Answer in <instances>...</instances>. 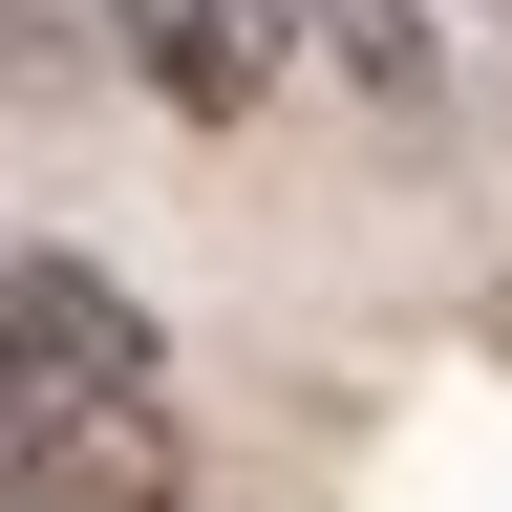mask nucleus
<instances>
[{"mask_svg":"<svg viewBox=\"0 0 512 512\" xmlns=\"http://www.w3.org/2000/svg\"><path fill=\"white\" fill-rule=\"evenodd\" d=\"M86 22L128 43V86H171L192 128L278 107V64H299V0H86Z\"/></svg>","mask_w":512,"mask_h":512,"instance_id":"7ed1b4c3","label":"nucleus"},{"mask_svg":"<svg viewBox=\"0 0 512 512\" xmlns=\"http://www.w3.org/2000/svg\"><path fill=\"white\" fill-rule=\"evenodd\" d=\"M150 363H171V342H150V299H128V278L0 235V406H43V384H150Z\"/></svg>","mask_w":512,"mask_h":512,"instance_id":"f03ea898","label":"nucleus"},{"mask_svg":"<svg viewBox=\"0 0 512 512\" xmlns=\"http://www.w3.org/2000/svg\"><path fill=\"white\" fill-rule=\"evenodd\" d=\"M299 22L342 43V64H363L384 107H427V64H448V43H427V0H299Z\"/></svg>","mask_w":512,"mask_h":512,"instance_id":"20e7f679","label":"nucleus"},{"mask_svg":"<svg viewBox=\"0 0 512 512\" xmlns=\"http://www.w3.org/2000/svg\"><path fill=\"white\" fill-rule=\"evenodd\" d=\"M43 43H64V0H0V64H43Z\"/></svg>","mask_w":512,"mask_h":512,"instance_id":"39448f33","label":"nucleus"},{"mask_svg":"<svg viewBox=\"0 0 512 512\" xmlns=\"http://www.w3.org/2000/svg\"><path fill=\"white\" fill-rule=\"evenodd\" d=\"M0 512H192L171 363L150 384H43V406H0Z\"/></svg>","mask_w":512,"mask_h":512,"instance_id":"f257e3e1","label":"nucleus"}]
</instances>
